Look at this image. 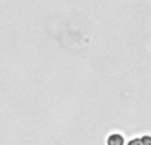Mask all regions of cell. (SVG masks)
Segmentation results:
<instances>
[{"label": "cell", "instance_id": "cell-2", "mask_svg": "<svg viewBox=\"0 0 151 145\" xmlns=\"http://www.w3.org/2000/svg\"><path fill=\"white\" fill-rule=\"evenodd\" d=\"M142 145H151V136H143L141 138Z\"/></svg>", "mask_w": 151, "mask_h": 145}, {"label": "cell", "instance_id": "cell-3", "mask_svg": "<svg viewBox=\"0 0 151 145\" xmlns=\"http://www.w3.org/2000/svg\"><path fill=\"white\" fill-rule=\"evenodd\" d=\"M127 145H142V141H141V138H133V140L129 141Z\"/></svg>", "mask_w": 151, "mask_h": 145}, {"label": "cell", "instance_id": "cell-1", "mask_svg": "<svg viewBox=\"0 0 151 145\" xmlns=\"http://www.w3.org/2000/svg\"><path fill=\"white\" fill-rule=\"evenodd\" d=\"M125 140H123V136L119 133H113L107 137V145H123Z\"/></svg>", "mask_w": 151, "mask_h": 145}]
</instances>
